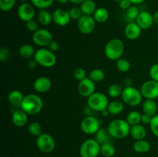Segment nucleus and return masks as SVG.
<instances>
[{"mask_svg":"<svg viewBox=\"0 0 158 157\" xmlns=\"http://www.w3.org/2000/svg\"><path fill=\"white\" fill-rule=\"evenodd\" d=\"M20 108L28 115H36L40 113L43 108V101L40 96L35 94L25 95Z\"/></svg>","mask_w":158,"mask_h":157,"instance_id":"f257e3e1","label":"nucleus"},{"mask_svg":"<svg viewBox=\"0 0 158 157\" xmlns=\"http://www.w3.org/2000/svg\"><path fill=\"white\" fill-rule=\"evenodd\" d=\"M131 126L126 119H117L109 123L107 130L114 139H123L127 136L131 132Z\"/></svg>","mask_w":158,"mask_h":157,"instance_id":"f03ea898","label":"nucleus"},{"mask_svg":"<svg viewBox=\"0 0 158 157\" xmlns=\"http://www.w3.org/2000/svg\"><path fill=\"white\" fill-rule=\"evenodd\" d=\"M124 52V44L120 38H112L107 42L104 47V54L106 58L112 61H117L121 58Z\"/></svg>","mask_w":158,"mask_h":157,"instance_id":"7ed1b4c3","label":"nucleus"},{"mask_svg":"<svg viewBox=\"0 0 158 157\" xmlns=\"http://www.w3.org/2000/svg\"><path fill=\"white\" fill-rule=\"evenodd\" d=\"M33 58L36 61L39 66H41L44 68L52 67L56 62V57L54 52L49 50V49H45V48L38 49L35 52Z\"/></svg>","mask_w":158,"mask_h":157,"instance_id":"20e7f679","label":"nucleus"},{"mask_svg":"<svg viewBox=\"0 0 158 157\" xmlns=\"http://www.w3.org/2000/svg\"><path fill=\"white\" fill-rule=\"evenodd\" d=\"M109 99L105 94L95 92L87 98V106L94 112H101L107 109Z\"/></svg>","mask_w":158,"mask_h":157,"instance_id":"39448f33","label":"nucleus"},{"mask_svg":"<svg viewBox=\"0 0 158 157\" xmlns=\"http://www.w3.org/2000/svg\"><path fill=\"white\" fill-rule=\"evenodd\" d=\"M121 98L123 103L127 106H137L141 103L143 95L140 89L134 86H128L123 88Z\"/></svg>","mask_w":158,"mask_h":157,"instance_id":"423d86ee","label":"nucleus"},{"mask_svg":"<svg viewBox=\"0 0 158 157\" xmlns=\"http://www.w3.org/2000/svg\"><path fill=\"white\" fill-rule=\"evenodd\" d=\"M101 145L95 139H88L82 143L80 148L81 157H97L100 154Z\"/></svg>","mask_w":158,"mask_h":157,"instance_id":"0eeeda50","label":"nucleus"},{"mask_svg":"<svg viewBox=\"0 0 158 157\" xmlns=\"http://www.w3.org/2000/svg\"><path fill=\"white\" fill-rule=\"evenodd\" d=\"M39 150L43 153H50L55 149L56 141L53 137L49 133H42L36 137L35 141Z\"/></svg>","mask_w":158,"mask_h":157,"instance_id":"6e6552de","label":"nucleus"},{"mask_svg":"<svg viewBox=\"0 0 158 157\" xmlns=\"http://www.w3.org/2000/svg\"><path fill=\"white\" fill-rule=\"evenodd\" d=\"M100 121L94 115H86L80 123V129L87 135H94L100 129Z\"/></svg>","mask_w":158,"mask_h":157,"instance_id":"1a4fd4ad","label":"nucleus"},{"mask_svg":"<svg viewBox=\"0 0 158 157\" xmlns=\"http://www.w3.org/2000/svg\"><path fill=\"white\" fill-rule=\"evenodd\" d=\"M140 90L146 99H156L158 98V82L148 80L141 85Z\"/></svg>","mask_w":158,"mask_h":157,"instance_id":"9d476101","label":"nucleus"},{"mask_svg":"<svg viewBox=\"0 0 158 157\" xmlns=\"http://www.w3.org/2000/svg\"><path fill=\"white\" fill-rule=\"evenodd\" d=\"M96 22L93 15H83L77 21V28L81 33L88 35L92 33L96 27Z\"/></svg>","mask_w":158,"mask_h":157,"instance_id":"9b49d317","label":"nucleus"},{"mask_svg":"<svg viewBox=\"0 0 158 157\" xmlns=\"http://www.w3.org/2000/svg\"><path fill=\"white\" fill-rule=\"evenodd\" d=\"M32 41L40 47L48 46L52 41V35L49 31L44 29H39L32 35Z\"/></svg>","mask_w":158,"mask_h":157,"instance_id":"f8f14e48","label":"nucleus"},{"mask_svg":"<svg viewBox=\"0 0 158 157\" xmlns=\"http://www.w3.org/2000/svg\"><path fill=\"white\" fill-rule=\"evenodd\" d=\"M17 14L20 20L27 22L30 20L34 19L35 14V6L32 3L23 2L19 6Z\"/></svg>","mask_w":158,"mask_h":157,"instance_id":"ddd939ff","label":"nucleus"},{"mask_svg":"<svg viewBox=\"0 0 158 157\" xmlns=\"http://www.w3.org/2000/svg\"><path fill=\"white\" fill-rule=\"evenodd\" d=\"M77 91L81 96L88 98L96 91L95 83L89 77H86L82 81L79 82L77 86Z\"/></svg>","mask_w":158,"mask_h":157,"instance_id":"4468645a","label":"nucleus"},{"mask_svg":"<svg viewBox=\"0 0 158 157\" xmlns=\"http://www.w3.org/2000/svg\"><path fill=\"white\" fill-rule=\"evenodd\" d=\"M71 20L69 12L63 9H56L52 12V21L59 26H66Z\"/></svg>","mask_w":158,"mask_h":157,"instance_id":"2eb2a0df","label":"nucleus"},{"mask_svg":"<svg viewBox=\"0 0 158 157\" xmlns=\"http://www.w3.org/2000/svg\"><path fill=\"white\" fill-rule=\"evenodd\" d=\"M52 87L50 78L46 76H40L33 83V89L39 93H46L49 92Z\"/></svg>","mask_w":158,"mask_h":157,"instance_id":"dca6fc26","label":"nucleus"},{"mask_svg":"<svg viewBox=\"0 0 158 157\" xmlns=\"http://www.w3.org/2000/svg\"><path fill=\"white\" fill-rule=\"evenodd\" d=\"M136 22L141 29H148L154 24L153 15L148 11H142L136 19Z\"/></svg>","mask_w":158,"mask_h":157,"instance_id":"f3484780","label":"nucleus"},{"mask_svg":"<svg viewBox=\"0 0 158 157\" xmlns=\"http://www.w3.org/2000/svg\"><path fill=\"white\" fill-rule=\"evenodd\" d=\"M141 30L142 29H140V27L137 24L136 22H131L125 26V36L130 40L137 39L140 36Z\"/></svg>","mask_w":158,"mask_h":157,"instance_id":"a211bd4d","label":"nucleus"},{"mask_svg":"<svg viewBox=\"0 0 158 157\" xmlns=\"http://www.w3.org/2000/svg\"><path fill=\"white\" fill-rule=\"evenodd\" d=\"M12 122L17 127H23L27 124L28 114L20 109H15L12 115Z\"/></svg>","mask_w":158,"mask_h":157,"instance_id":"6ab92c4d","label":"nucleus"},{"mask_svg":"<svg viewBox=\"0 0 158 157\" xmlns=\"http://www.w3.org/2000/svg\"><path fill=\"white\" fill-rule=\"evenodd\" d=\"M130 135L135 140L144 139L147 135V130L144 126L140 123V124L131 126Z\"/></svg>","mask_w":158,"mask_h":157,"instance_id":"aec40b11","label":"nucleus"},{"mask_svg":"<svg viewBox=\"0 0 158 157\" xmlns=\"http://www.w3.org/2000/svg\"><path fill=\"white\" fill-rule=\"evenodd\" d=\"M143 113H147L148 115L154 116L157 114V105L154 99H146L142 104Z\"/></svg>","mask_w":158,"mask_h":157,"instance_id":"412c9836","label":"nucleus"},{"mask_svg":"<svg viewBox=\"0 0 158 157\" xmlns=\"http://www.w3.org/2000/svg\"><path fill=\"white\" fill-rule=\"evenodd\" d=\"M23 92L19 90H12L8 95V101L14 106H19L24 99Z\"/></svg>","mask_w":158,"mask_h":157,"instance_id":"4be33fe9","label":"nucleus"},{"mask_svg":"<svg viewBox=\"0 0 158 157\" xmlns=\"http://www.w3.org/2000/svg\"><path fill=\"white\" fill-rule=\"evenodd\" d=\"M80 9L83 15H93L95 11L97 10V4L94 0H85L83 3L80 4Z\"/></svg>","mask_w":158,"mask_h":157,"instance_id":"5701e85b","label":"nucleus"},{"mask_svg":"<svg viewBox=\"0 0 158 157\" xmlns=\"http://www.w3.org/2000/svg\"><path fill=\"white\" fill-rule=\"evenodd\" d=\"M95 21L98 23H104L108 20L110 17L109 11L104 7L97 8V10L93 15Z\"/></svg>","mask_w":158,"mask_h":157,"instance_id":"b1692460","label":"nucleus"},{"mask_svg":"<svg viewBox=\"0 0 158 157\" xmlns=\"http://www.w3.org/2000/svg\"><path fill=\"white\" fill-rule=\"evenodd\" d=\"M39 23L43 26H48L52 22V13H50L47 9H40L37 14Z\"/></svg>","mask_w":158,"mask_h":157,"instance_id":"393cba45","label":"nucleus"},{"mask_svg":"<svg viewBox=\"0 0 158 157\" xmlns=\"http://www.w3.org/2000/svg\"><path fill=\"white\" fill-rule=\"evenodd\" d=\"M113 137L111 136L110 134L108 132L107 129H102L100 128L97 133L95 134V139L100 143V145L105 144V143H111V139Z\"/></svg>","mask_w":158,"mask_h":157,"instance_id":"a878e982","label":"nucleus"},{"mask_svg":"<svg viewBox=\"0 0 158 157\" xmlns=\"http://www.w3.org/2000/svg\"><path fill=\"white\" fill-rule=\"evenodd\" d=\"M151 143L145 139L136 140L133 145V149L136 152L138 153H145L149 152L151 149Z\"/></svg>","mask_w":158,"mask_h":157,"instance_id":"bb28decb","label":"nucleus"},{"mask_svg":"<svg viewBox=\"0 0 158 157\" xmlns=\"http://www.w3.org/2000/svg\"><path fill=\"white\" fill-rule=\"evenodd\" d=\"M36 51H35L34 47L29 44H24L20 46L19 49V54L21 57L24 58H30L34 57Z\"/></svg>","mask_w":158,"mask_h":157,"instance_id":"cd10ccee","label":"nucleus"},{"mask_svg":"<svg viewBox=\"0 0 158 157\" xmlns=\"http://www.w3.org/2000/svg\"><path fill=\"white\" fill-rule=\"evenodd\" d=\"M107 109L111 115H118L123 111V104L122 102L119 100H114L112 102H110Z\"/></svg>","mask_w":158,"mask_h":157,"instance_id":"c85d7f7f","label":"nucleus"},{"mask_svg":"<svg viewBox=\"0 0 158 157\" xmlns=\"http://www.w3.org/2000/svg\"><path fill=\"white\" fill-rule=\"evenodd\" d=\"M116 153V149L111 143L100 146V154L103 157H113Z\"/></svg>","mask_w":158,"mask_h":157,"instance_id":"c756f323","label":"nucleus"},{"mask_svg":"<svg viewBox=\"0 0 158 157\" xmlns=\"http://www.w3.org/2000/svg\"><path fill=\"white\" fill-rule=\"evenodd\" d=\"M105 72L100 69H94L89 73V78H91L94 83H101L105 79Z\"/></svg>","mask_w":158,"mask_h":157,"instance_id":"7c9ffc66","label":"nucleus"},{"mask_svg":"<svg viewBox=\"0 0 158 157\" xmlns=\"http://www.w3.org/2000/svg\"><path fill=\"white\" fill-rule=\"evenodd\" d=\"M141 115L142 114L137 111H131L127 114L126 120L131 126L140 124L141 123Z\"/></svg>","mask_w":158,"mask_h":157,"instance_id":"2f4dec72","label":"nucleus"},{"mask_svg":"<svg viewBox=\"0 0 158 157\" xmlns=\"http://www.w3.org/2000/svg\"><path fill=\"white\" fill-rule=\"evenodd\" d=\"M123 90V89L122 86H120V84L114 83L108 88V95L111 98L116 99L119 96H121Z\"/></svg>","mask_w":158,"mask_h":157,"instance_id":"473e14b6","label":"nucleus"},{"mask_svg":"<svg viewBox=\"0 0 158 157\" xmlns=\"http://www.w3.org/2000/svg\"><path fill=\"white\" fill-rule=\"evenodd\" d=\"M116 66H117V69H118L120 72H127L128 71L131 69V65L127 59L123 58H119L118 60H117Z\"/></svg>","mask_w":158,"mask_h":157,"instance_id":"72a5a7b5","label":"nucleus"},{"mask_svg":"<svg viewBox=\"0 0 158 157\" xmlns=\"http://www.w3.org/2000/svg\"><path fill=\"white\" fill-rule=\"evenodd\" d=\"M28 131L31 135H34V136H39L43 133V129L40 125V123L38 122H32L28 126Z\"/></svg>","mask_w":158,"mask_h":157,"instance_id":"f704fd0d","label":"nucleus"},{"mask_svg":"<svg viewBox=\"0 0 158 157\" xmlns=\"http://www.w3.org/2000/svg\"><path fill=\"white\" fill-rule=\"evenodd\" d=\"M32 4L39 9H46L50 7L54 0H31Z\"/></svg>","mask_w":158,"mask_h":157,"instance_id":"c9c22d12","label":"nucleus"},{"mask_svg":"<svg viewBox=\"0 0 158 157\" xmlns=\"http://www.w3.org/2000/svg\"><path fill=\"white\" fill-rule=\"evenodd\" d=\"M140 12V11L139 10L138 8L135 5H132L129 9H127L126 10V16L132 22H134V20L136 21Z\"/></svg>","mask_w":158,"mask_h":157,"instance_id":"e433bc0d","label":"nucleus"},{"mask_svg":"<svg viewBox=\"0 0 158 157\" xmlns=\"http://www.w3.org/2000/svg\"><path fill=\"white\" fill-rule=\"evenodd\" d=\"M16 0H0V9L2 12H9L15 6Z\"/></svg>","mask_w":158,"mask_h":157,"instance_id":"4c0bfd02","label":"nucleus"},{"mask_svg":"<svg viewBox=\"0 0 158 157\" xmlns=\"http://www.w3.org/2000/svg\"><path fill=\"white\" fill-rule=\"evenodd\" d=\"M69 14V16L70 18L73 20H77L78 21L80 18H81L82 15H83V12H82L80 8L78 7H72L68 10Z\"/></svg>","mask_w":158,"mask_h":157,"instance_id":"58836bf2","label":"nucleus"},{"mask_svg":"<svg viewBox=\"0 0 158 157\" xmlns=\"http://www.w3.org/2000/svg\"><path fill=\"white\" fill-rule=\"evenodd\" d=\"M73 75L75 77V78L77 80H78L79 82L82 81L84 78H86V72L84 69L81 67L77 68V69L74 70Z\"/></svg>","mask_w":158,"mask_h":157,"instance_id":"ea45409f","label":"nucleus"},{"mask_svg":"<svg viewBox=\"0 0 158 157\" xmlns=\"http://www.w3.org/2000/svg\"><path fill=\"white\" fill-rule=\"evenodd\" d=\"M149 126L153 134L158 137V114H156L155 115L153 116L152 120H151Z\"/></svg>","mask_w":158,"mask_h":157,"instance_id":"a19ab883","label":"nucleus"},{"mask_svg":"<svg viewBox=\"0 0 158 157\" xmlns=\"http://www.w3.org/2000/svg\"><path fill=\"white\" fill-rule=\"evenodd\" d=\"M149 75L151 79L158 82V63L152 65L150 68Z\"/></svg>","mask_w":158,"mask_h":157,"instance_id":"79ce46f5","label":"nucleus"},{"mask_svg":"<svg viewBox=\"0 0 158 157\" xmlns=\"http://www.w3.org/2000/svg\"><path fill=\"white\" fill-rule=\"evenodd\" d=\"M39 22H37L36 20L32 19L30 21L27 22H26V29H28L29 32H35L39 29Z\"/></svg>","mask_w":158,"mask_h":157,"instance_id":"37998d69","label":"nucleus"},{"mask_svg":"<svg viewBox=\"0 0 158 157\" xmlns=\"http://www.w3.org/2000/svg\"><path fill=\"white\" fill-rule=\"evenodd\" d=\"M10 56V51L8 48L2 47L0 49V61L6 62Z\"/></svg>","mask_w":158,"mask_h":157,"instance_id":"c03bdc74","label":"nucleus"},{"mask_svg":"<svg viewBox=\"0 0 158 157\" xmlns=\"http://www.w3.org/2000/svg\"><path fill=\"white\" fill-rule=\"evenodd\" d=\"M47 47L49 50L52 51V52H54L59 50V49H60V44H59V42L57 41L52 40V41L49 43V45L47 46Z\"/></svg>","mask_w":158,"mask_h":157,"instance_id":"a18cd8bd","label":"nucleus"},{"mask_svg":"<svg viewBox=\"0 0 158 157\" xmlns=\"http://www.w3.org/2000/svg\"><path fill=\"white\" fill-rule=\"evenodd\" d=\"M119 6H120V8L123 10H127V9H129L132 4L130 2V0H122L119 2Z\"/></svg>","mask_w":158,"mask_h":157,"instance_id":"49530a36","label":"nucleus"},{"mask_svg":"<svg viewBox=\"0 0 158 157\" xmlns=\"http://www.w3.org/2000/svg\"><path fill=\"white\" fill-rule=\"evenodd\" d=\"M153 116L148 115L147 113H143L141 115V123H143V124L146 125H150L151 120H152Z\"/></svg>","mask_w":158,"mask_h":157,"instance_id":"de8ad7c7","label":"nucleus"},{"mask_svg":"<svg viewBox=\"0 0 158 157\" xmlns=\"http://www.w3.org/2000/svg\"><path fill=\"white\" fill-rule=\"evenodd\" d=\"M28 68H29V69H35V68L37 67V66H39L38 63L36 62V61H35V59H31L29 60V62H28Z\"/></svg>","mask_w":158,"mask_h":157,"instance_id":"09e8293b","label":"nucleus"},{"mask_svg":"<svg viewBox=\"0 0 158 157\" xmlns=\"http://www.w3.org/2000/svg\"><path fill=\"white\" fill-rule=\"evenodd\" d=\"M124 84L126 86V87H128V86H132L133 84V80L131 78H127L126 79L124 80Z\"/></svg>","mask_w":158,"mask_h":157,"instance_id":"8fccbe9b","label":"nucleus"},{"mask_svg":"<svg viewBox=\"0 0 158 157\" xmlns=\"http://www.w3.org/2000/svg\"><path fill=\"white\" fill-rule=\"evenodd\" d=\"M153 18H154V23L156 25H158V10L156 11L153 14Z\"/></svg>","mask_w":158,"mask_h":157,"instance_id":"3c124183","label":"nucleus"},{"mask_svg":"<svg viewBox=\"0 0 158 157\" xmlns=\"http://www.w3.org/2000/svg\"><path fill=\"white\" fill-rule=\"evenodd\" d=\"M145 0H130V2H131L132 5H139V4H141L144 2Z\"/></svg>","mask_w":158,"mask_h":157,"instance_id":"603ef678","label":"nucleus"},{"mask_svg":"<svg viewBox=\"0 0 158 157\" xmlns=\"http://www.w3.org/2000/svg\"><path fill=\"white\" fill-rule=\"evenodd\" d=\"M85 0H69V2H71L73 3V4H77V5H79V4L80 5Z\"/></svg>","mask_w":158,"mask_h":157,"instance_id":"864d4df0","label":"nucleus"},{"mask_svg":"<svg viewBox=\"0 0 158 157\" xmlns=\"http://www.w3.org/2000/svg\"><path fill=\"white\" fill-rule=\"evenodd\" d=\"M101 114H102V115H103V116H105V117H107L108 115H110V114L109 111H108V109H105V110H103V111H102V112H101Z\"/></svg>","mask_w":158,"mask_h":157,"instance_id":"5fc2aeb1","label":"nucleus"},{"mask_svg":"<svg viewBox=\"0 0 158 157\" xmlns=\"http://www.w3.org/2000/svg\"><path fill=\"white\" fill-rule=\"evenodd\" d=\"M57 2H58L61 5H64V4H66V3L68 2H69V0H56Z\"/></svg>","mask_w":158,"mask_h":157,"instance_id":"6e6d98bb","label":"nucleus"},{"mask_svg":"<svg viewBox=\"0 0 158 157\" xmlns=\"http://www.w3.org/2000/svg\"><path fill=\"white\" fill-rule=\"evenodd\" d=\"M19 1L22 2H27L28 0H19Z\"/></svg>","mask_w":158,"mask_h":157,"instance_id":"4d7b16f0","label":"nucleus"},{"mask_svg":"<svg viewBox=\"0 0 158 157\" xmlns=\"http://www.w3.org/2000/svg\"><path fill=\"white\" fill-rule=\"evenodd\" d=\"M113 1L116 2H120L122 1V0H113Z\"/></svg>","mask_w":158,"mask_h":157,"instance_id":"13d9d810","label":"nucleus"}]
</instances>
